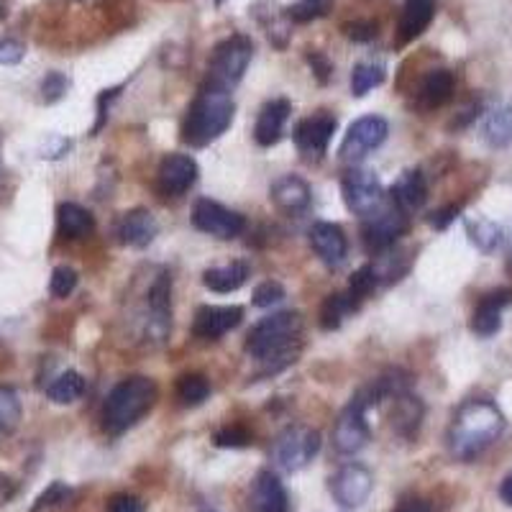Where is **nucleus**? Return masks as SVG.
<instances>
[{
	"label": "nucleus",
	"mask_w": 512,
	"mask_h": 512,
	"mask_svg": "<svg viewBox=\"0 0 512 512\" xmlns=\"http://www.w3.org/2000/svg\"><path fill=\"white\" fill-rule=\"evenodd\" d=\"M390 134V126L382 116H364L349 126L344 144H341V159L349 164L361 162L369 152H374L377 146L384 144Z\"/></svg>",
	"instance_id": "nucleus-8"
},
{
	"label": "nucleus",
	"mask_w": 512,
	"mask_h": 512,
	"mask_svg": "<svg viewBox=\"0 0 512 512\" xmlns=\"http://www.w3.org/2000/svg\"><path fill=\"white\" fill-rule=\"evenodd\" d=\"M367 410V405L354 397L349 402V408L338 415L336 425H333V446H336L338 454H359L361 448L369 443Z\"/></svg>",
	"instance_id": "nucleus-10"
},
{
	"label": "nucleus",
	"mask_w": 512,
	"mask_h": 512,
	"mask_svg": "<svg viewBox=\"0 0 512 512\" xmlns=\"http://www.w3.org/2000/svg\"><path fill=\"white\" fill-rule=\"evenodd\" d=\"M108 512H144V505L131 495H118L111 500V510Z\"/></svg>",
	"instance_id": "nucleus-45"
},
{
	"label": "nucleus",
	"mask_w": 512,
	"mask_h": 512,
	"mask_svg": "<svg viewBox=\"0 0 512 512\" xmlns=\"http://www.w3.org/2000/svg\"><path fill=\"white\" fill-rule=\"evenodd\" d=\"M331 3L333 0H300L295 6L290 8V18L297 21V24H305V21H313V18L326 16L331 11Z\"/></svg>",
	"instance_id": "nucleus-36"
},
{
	"label": "nucleus",
	"mask_w": 512,
	"mask_h": 512,
	"mask_svg": "<svg viewBox=\"0 0 512 512\" xmlns=\"http://www.w3.org/2000/svg\"><path fill=\"white\" fill-rule=\"evenodd\" d=\"M210 395V384L203 374H185L177 382V397H180L182 405L187 408H195V405H203Z\"/></svg>",
	"instance_id": "nucleus-32"
},
{
	"label": "nucleus",
	"mask_w": 512,
	"mask_h": 512,
	"mask_svg": "<svg viewBox=\"0 0 512 512\" xmlns=\"http://www.w3.org/2000/svg\"><path fill=\"white\" fill-rule=\"evenodd\" d=\"M290 118V103L285 98L269 100L259 111V118H256L254 126V139L256 144L272 146L282 139V131H285V123Z\"/></svg>",
	"instance_id": "nucleus-20"
},
{
	"label": "nucleus",
	"mask_w": 512,
	"mask_h": 512,
	"mask_svg": "<svg viewBox=\"0 0 512 512\" xmlns=\"http://www.w3.org/2000/svg\"><path fill=\"white\" fill-rule=\"evenodd\" d=\"M374 287H377V274H374L372 264L356 269L349 285V297H351V303H354V308L372 295Z\"/></svg>",
	"instance_id": "nucleus-34"
},
{
	"label": "nucleus",
	"mask_w": 512,
	"mask_h": 512,
	"mask_svg": "<svg viewBox=\"0 0 512 512\" xmlns=\"http://www.w3.org/2000/svg\"><path fill=\"white\" fill-rule=\"evenodd\" d=\"M67 88H70V80H67L62 72H49L47 80L41 82V93H44V100H47V103H54V100L62 98V95L67 93Z\"/></svg>",
	"instance_id": "nucleus-41"
},
{
	"label": "nucleus",
	"mask_w": 512,
	"mask_h": 512,
	"mask_svg": "<svg viewBox=\"0 0 512 512\" xmlns=\"http://www.w3.org/2000/svg\"><path fill=\"white\" fill-rule=\"evenodd\" d=\"M392 428H395L400 436L410 438L418 433L420 428V420H423V405H420L418 397L408 395H400L395 400V413H392Z\"/></svg>",
	"instance_id": "nucleus-27"
},
{
	"label": "nucleus",
	"mask_w": 512,
	"mask_h": 512,
	"mask_svg": "<svg viewBox=\"0 0 512 512\" xmlns=\"http://www.w3.org/2000/svg\"><path fill=\"white\" fill-rule=\"evenodd\" d=\"M241 318H244V310L239 305H203L195 313L192 331L205 341H216V338L226 336L228 331L239 326Z\"/></svg>",
	"instance_id": "nucleus-13"
},
{
	"label": "nucleus",
	"mask_w": 512,
	"mask_h": 512,
	"mask_svg": "<svg viewBox=\"0 0 512 512\" xmlns=\"http://www.w3.org/2000/svg\"><path fill=\"white\" fill-rule=\"evenodd\" d=\"M484 139L497 149L512 144V105H500L489 113L484 121Z\"/></svg>",
	"instance_id": "nucleus-28"
},
{
	"label": "nucleus",
	"mask_w": 512,
	"mask_h": 512,
	"mask_svg": "<svg viewBox=\"0 0 512 512\" xmlns=\"http://www.w3.org/2000/svg\"><path fill=\"white\" fill-rule=\"evenodd\" d=\"M320 451V433L308 425H292L277 436L272 446V461L280 472H300Z\"/></svg>",
	"instance_id": "nucleus-6"
},
{
	"label": "nucleus",
	"mask_w": 512,
	"mask_h": 512,
	"mask_svg": "<svg viewBox=\"0 0 512 512\" xmlns=\"http://www.w3.org/2000/svg\"><path fill=\"white\" fill-rule=\"evenodd\" d=\"M308 62H310V67H313L315 75H318V80L326 82L328 75H331V64H328V59L323 57L320 52H313V54H308Z\"/></svg>",
	"instance_id": "nucleus-46"
},
{
	"label": "nucleus",
	"mask_w": 512,
	"mask_h": 512,
	"mask_svg": "<svg viewBox=\"0 0 512 512\" xmlns=\"http://www.w3.org/2000/svg\"><path fill=\"white\" fill-rule=\"evenodd\" d=\"M341 190H344L346 205H349V210H354L356 216L367 218L384 205L382 182L369 169H351L341 182Z\"/></svg>",
	"instance_id": "nucleus-9"
},
{
	"label": "nucleus",
	"mask_w": 512,
	"mask_h": 512,
	"mask_svg": "<svg viewBox=\"0 0 512 512\" xmlns=\"http://www.w3.org/2000/svg\"><path fill=\"white\" fill-rule=\"evenodd\" d=\"M310 244H313L315 254L320 256V262L328 264V267H338L346 259V251H349L344 228L336 226V223H315L310 228Z\"/></svg>",
	"instance_id": "nucleus-17"
},
{
	"label": "nucleus",
	"mask_w": 512,
	"mask_h": 512,
	"mask_svg": "<svg viewBox=\"0 0 512 512\" xmlns=\"http://www.w3.org/2000/svg\"><path fill=\"white\" fill-rule=\"evenodd\" d=\"M233 121V100L228 90L205 85L192 100L190 111H187L185 128H182V139L190 146H208L218 136L226 134V128Z\"/></svg>",
	"instance_id": "nucleus-2"
},
{
	"label": "nucleus",
	"mask_w": 512,
	"mask_h": 512,
	"mask_svg": "<svg viewBox=\"0 0 512 512\" xmlns=\"http://www.w3.org/2000/svg\"><path fill=\"white\" fill-rule=\"evenodd\" d=\"M454 90H456V80L451 72L448 70L428 72L418 93L420 105H423V108H438V105L448 103V100L454 98Z\"/></svg>",
	"instance_id": "nucleus-24"
},
{
	"label": "nucleus",
	"mask_w": 512,
	"mask_h": 512,
	"mask_svg": "<svg viewBox=\"0 0 512 512\" xmlns=\"http://www.w3.org/2000/svg\"><path fill=\"white\" fill-rule=\"evenodd\" d=\"M249 512H292L285 484L274 472H259L249 487Z\"/></svg>",
	"instance_id": "nucleus-14"
},
{
	"label": "nucleus",
	"mask_w": 512,
	"mask_h": 512,
	"mask_svg": "<svg viewBox=\"0 0 512 512\" xmlns=\"http://www.w3.org/2000/svg\"><path fill=\"white\" fill-rule=\"evenodd\" d=\"M285 300V287L280 282H262V285L254 290V305L256 308H272V305L282 303Z\"/></svg>",
	"instance_id": "nucleus-38"
},
{
	"label": "nucleus",
	"mask_w": 512,
	"mask_h": 512,
	"mask_svg": "<svg viewBox=\"0 0 512 512\" xmlns=\"http://www.w3.org/2000/svg\"><path fill=\"white\" fill-rule=\"evenodd\" d=\"M85 395V379L77 372H64L47 387V397L57 405H70Z\"/></svg>",
	"instance_id": "nucleus-29"
},
{
	"label": "nucleus",
	"mask_w": 512,
	"mask_h": 512,
	"mask_svg": "<svg viewBox=\"0 0 512 512\" xmlns=\"http://www.w3.org/2000/svg\"><path fill=\"white\" fill-rule=\"evenodd\" d=\"M246 277H249V267L244 262H231L223 267H213L203 274V285L208 290L218 292V295H228L244 287Z\"/></svg>",
	"instance_id": "nucleus-25"
},
{
	"label": "nucleus",
	"mask_w": 512,
	"mask_h": 512,
	"mask_svg": "<svg viewBox=\"0 0 512 512\" xmlns=\"http://www.w3.org/2000/svg\"><path fill=\"white\" fill-rule=\"evenodd\" d=\"M512 303V290H495L482 297L479 308L472 315V331L477 336L489 338L502 328V308Z\"/></svg>",
	"instance_id": "nucleus-18"
},
{
	"label": "nucleus",
	"mask_w": 512,
	"mask_h": 512,
	"mask_svg": "<svg viewBox=\"0 0 512 512\" xmlns=\"http://www.w3.org/2000/svg\"><path fill=\"white\" fill-rule=\"evenodd\" d=\"M384 82V64L379 62H361L356 64L354 72H351V93L356 98H364L369 90H374L377 85Z\"/></svg>",
	"instance_id": "nucleus-31"
},
{
	"label": "nucleus",
	"mask_w": 512,
	"mask_h": 512,
	"mask_svg": "<svg viewBox=\"0 0 512 512\" xmlns=\"http://www.w3.org/2000/svg\"><path fill=\"white\" fill-rule=\"evenodd\" d=\"M77 287V272L72 267H57L52 272V282H49V290L54 297H70L72 290Z\"/></svg>",
	"instance_id": "nucleus-37"
},
{
	"label": "nucleus",
	"mask_w": 512,
	"mask_h": 512,
	"mask_svg": "<svg viewBox=\"0 0 512 512\" xmlns=\"http://www.w3.org/2000/svg\"><path fill=\"white\" fill-rule=\"evenodd\" d=\"M251 443V433L241 425H231L216 433V446L218 448H246Z\"/></svg>",
	"instance_id": "nucleus-39"
},
{
	"label": "nucleus",
	"mask_w": 512,
	"mask_h": 512,
	"mask_svg": "<svg viewBox=\"0 0 512 512\" xmlns=\"http://www.w3.org/2000/svg\"><path fill=\"white\" fill-rule=\"evenodd\" d=\"M505 431V418L495 402L469 400L454 415L448 428V451L459 461H472L484 454Z\"/></svg>",
	"instance_id": "nucleus-1"
},
{
	"label": "nucleus",
	"mask_w": 512,
	"mask_h": 512,
	"mask_svg": "<svg viewBox=\"0 0 512 512\" xmlns=\"http://www.w3.org/2000/svg\"><path fill=\"white\" fill-rule=\"evenodd\" d=\"M159 226H157V218L144 208H136L131 213L121 218L118 223V236L126 246H134V249H144V246L152 244L157 239Z\"/></svg>",
	"instance_id": "nucleus-19"
},
{
	"label": "nucleus",
	"mask_w": 512,
	"mask_h": 512,
	"mask_svg": "<svg viewBox=\"0 0 512 512\" xmlns=\"http://www.w3.org/2000/svg\"><path fill=\"white\" fill-rule=\"evenodd\" d=\"M300 328H303V320L297 313L269 315L251 328L246 338V354L254 356L256 361L282 359L290 354V346L300 336Z\"/></svg>",
	"instance_id": "nucleus-4"
},
{
	"label": "nucleus",
	"mask_w": 512,
	"mask_h": 512,
	"mask_svg": "<svg viewBox=\"0 0 512 512\" xmlns=\"http://www.w3.org/2000/svg\"><path fill=\"white\" fill-rule=\"evenodd\" d=\"M346 36L354 41H369L377 36V24H372V21H354V24L346 26Z\"/></svg>",
	"instance_id": "nucleus-43"
},
{
	"label": "nucleus",
	"mask_w": 512,
	"mask_h": 512,
	"mask_svg": "<svg viewBox=\"0 0 512 512\" xmlns=\"http://www.w3.org/2000/svg\"><path fill=\"white\" fill-rule=\"evenodd\" d=\"M459 213H461L459 205H448V208L436 210L431 218V226L438 228V231H443V228H448V223L456 221V216H459Z\"/></svg>",
	"instance_id": "nucleus-44"
},
{
	"label": "nucleus",
	"mask_w": 512,
	"mask_h": 512,
	"mask_svg": "<svg viewBox=\"0 0 512 512\" xmlns=\"http://www.w3.org/2000/svg\"><path fill=\"white\" fill-rule=\"evenodd\" d=\"M392 512H433V505L428 500H405Z\"/></svg>",
	"instance_id": "nucleus-47"
},
{
	"label": "nucleus",
	"mask_w": 512,
	"mask_h": 512,
	"mask_svg": "<svg viewBox=\"0 0 512 512\" xmlns=\"http://www.w3.org/2000/svg\"><path fill=\"white\" fill-rule=\"evenodd\" d=\"M57 221H59V231H62L64 239H85V236H90L95 228L93 216H90L85 208H80L77 203L59 205Z\"/></svg>",
	"instance_id": "nucleus-26"
},
{
	"label": "nucleus",
	"mask_w": 512,
	"mask_h": 512,
	"mask_svg": "<svg viewBox=\"0 0 512 512\" xmlns=\"http://www.w3.org/2000/svg\"><path fill=\"white\" fill-rule=\"evenodd\" d=\"M70 487H67V484H62V482H54L52 487L49 489H44V492H41L39 495V500H36V505L31 507V510L34 512H39V510H44V507H54V505H62V502H67L70 500Z\"/></svg>",
	"instance_id": "nucleus-40"
},
{
	"label": "nucleus",
	"mask_w": 512,
	"mask_h": 512,
	"mask_svg": "<svg viewBox=\"0 0 512 512\" xmlns=\"http://www.w3.org/2000/svg\"><path fill=\"white\" fill-rule=\"evenodd\" d=\"M408 231V216L405 210L397 208L395 203L382 205L379 210H374L372 216H367L364 223V244L369 251H387L397 244L400 236H405Z\"/></svg>",
	"instance_id": "nucleus-7"
},
{
	"label": "nucleus",
	"mask_w": 512,
	"mask_h": 512,
	"mask_svg": "<svg viewBox=\"0 0 512 512\" xmlns=\"http://www.w3.org/2000/svg\"><path fill=\"white\" fill-rule=\"evenodd\" d=\"M272 200L277 208L285 210V213H290V216H295V213H303V210L310 208L308 182L300 180V177H295V175L280 177V180L272 185Z\"/></svg>",
	"instance_id": "nucleus-21"
},
{
	"label": "nucleus",
	"mask_w": 512,
	"mask_h": 512,
	"mask_svg": "<svg viewBox=\"0 0 512 512\" xmlns=\"http://www.w3.org/2000/svg\"><path fill=\"white\" fill-rule=\"evenodd\" d=\"M21 420V400L11 387H0V431H13Z\"/></svg>",
	"instance_id": "nucleus-35"
},
{
	"label": "nucleus",
	"mask_w": 512,
	"mask_h": 512,
	"mask_svg": "<svg viewBox=\"0 0 512 512\" xmlns=\"http://www.w3.org/2000/svg\"><path fill=\"white\" fill-rule=\"evenodd\" d=\"M333 134H336V118L331 113H315L297 123L295 144L308 157H320V154H326Z\"/></svg>",
	"instance_id": "nucleus-15"
},
{
	"label": "nucleus",
	"mask_w": 512,
	"mask_h": 512,
	"mask_svg": "<svg viewBox=\"0 0 512 512\" xmlns=\"http://www.w3.org/2000/svg\"><path fill=\"white\" fill-rule=\"evenodd\" d=\"M466 228H469V239H472V244L482 251H495L497 244L502 241L500 226L492 221H484V218L482 221H472Z\"/></svg>",
	"instance_id": "nucleus-33"
},
{
	"label": "nucleus",
	"mask_w": 512,
	"mask_h": 512,
	"mask_svg": "<svg viewBox=\"0 0 512 512\" xmlns=\"http://www.w3.org/2000/svg\"><path fill=\"white\" fill-rule=\"evenodd\" d=\"M26 49L21 41L16 39H0V67H11L24 59Z\"/></svg>",
	"instance_id": "nucleus-42"
},
{
	"label": "nucleus",
	"mask_w": 512,
	"mask_h": 512,
	"mask_svg": "<svg viewBox=\"0 0 512 512\" xmlns=\"http://www.w3.org/2000/svg\"><path fill=\"white\" fill-rule=\"evenodd\" d=\"M374 489V477L367 466L346 464L331 477V495L338 505L361 507Z\"/></svg>",
	"instance_id": "nucleus-12"
},
{
	"label": "nucleus",
	"mask_w": 512,
	"mask_h": 512,
	"mask_svg": "<svg viewBox=\"0 0 512 512\" xmlns=\"http://www.w3.org/2000/svg\"><path fill=\"white\" fill-rule=\"evenodd\" d=\"M425 198H428V185H425V177L420 169L402 172L395 185H392V203L405 210V213L423 208Z\"/></svg>",
	"instance_id": "nucleus-22"
},
{
	"label": "nucleus",
	"mask_w": 512,
	"mask_h": 512,
	"mask_svg": "<svg viewBox=\"0 0 512 512\" xmlns=\"http://www.w3.org/2000/svg\"><path fill=\"white\" fill-rule=\"evenodd\" d=\"M251 54H254V44L246 36L236 34L231 39L221 41L216 52H213V57H210L208 85L231 93L241 82V77H244L246 67L251 62Z\"/></svg>",
	"instance_id": "nucleus-5"
},
{
	"label": "nucleus",
	"mask_w": 512,
	"mask_h": 512,
	"mask_svg": "<svg viewBox=\"0 0 512 512\" xmlns=\"http://www.w3.org/2000/svg\"><path fill=\"white\" fill-rule=\"evenodd\" d=\"M157 180L164 195H185L198 180V164L187 154H169L159 167Z\"/></svg>",
	"instance_id": "nucleus-16"
},
{
	"label": "nucleus",
	"mask_w": 512,
	"mask_h": 512,
	"mask_svg": "<svg viewBox=\"0 0 512 512\" xmlns=\"http://www.w3.org/2000/svg\"><path fill=\"white\" fill-rule=\"evenodd\" d=\"M500 500L505 502V505L512 507V472L507 474L505 479H502V484H500Z\"/></svg>",
	"instance_id": "nucleus-48"
},
{
	"label": "nucleus",
	"mask_w": 512,
	"mask_h": 512,
	"mask_svg": "<svg viewBox=\"0 0 512 512\" xmlns=\"http://www.w3.org/2000/svg\"><path fill=\"white\" fill-rule=\"evenodd\" d=\"M192 223L203 233H210L216 239H236L246 228L244 216L228 210L226 205L216 203V200H198L195 210H192Z\"/></svg>",
	"instance_id": "nucleus-11"
},
{
	"label": "nucleus",
	"mask_w": 512,
	"mask_h": 512,
	"mask_svg": "<svg viewBox=\"0 0 512 512\" xmlns=\"http://www.w3.org/2000/svg\"><path fill=\"white\" fill-rule=\"evenodd\" d=\"M433 13H436V3L433 0H405L400 16V41L408 44V41L418 39L433 21Z\"/></svg>",
	"instance_id": "nucleus-23"
},
{
	"label": "nucleus",
	"mask_w": 512,
	"mask_h": 512,
	"mask_svg": "<svg viewBox=\"0 0 512 512\" xmlns=\"http://www.w3.org/2000/svg\"><path fill=\"white\" fill-rule=\"evenodd\" d=\"M351 310H354V303H351L349 295H341V292L328 295L320 305V328L323 331H336Z\"/></svg>",
	"instance_id": "nucleus-30"
},
{
	"label": "nucleus",
	"mask_w": 512,
	"mask_h": 512,
	"mask_svg": "<svg viewBox=\"0 0 512 512\" xmlns=\"http://www.w3.org/2000/svg\"><path fill=\"white\" fill-rule=\"evenodd\" d=\"M157 400V384L149 377H131L116 384L103 405V431L121 436L139 423Z\"/></svg>",
	"instance_id": "nucleus-3"
}]
</instances>
